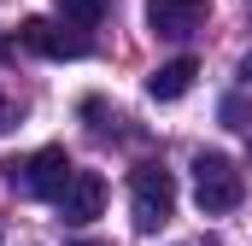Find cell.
Wrapping results in <instances>:
<instances>
[{"label": "cell", "instance_id": "cell-3", "mask_svg": "<svg viewBox=\"0 0 252 246\" xmlns=\"http://www.w3.org/2000/svg\"><path fill=\"white\" fill-rule=\"evenodd\" d=\"M129 211H135V229H141V235L164 229L170 211H176V176H170L164 164H141V170L129 176Z\"/></svg>", "mask_w": 252, "mask_h": 246}, {"label": "cell", "instance_id": "cell-12", "mask_svg": "<svg viewBox=\"0 0 252 246\" xmlns=\"http://www.w3.org/2000/svg\"><path fill=\"white\" fill-rule=\"evenodd\" d=\"M247 76H252V59H247Z\"/></svg>", "mask_w": 252, "mask_h": 246}, {"label": "cell", "instance_id": "cell-1", "mask_svg": "<svg viewBox=\"0 0 252 246\" xmlns=\"http://www.w3.org/2000/svg\"><path fill=\"white\" fill-rule=\"evenodd\" d=\"M70 153L64 147H41V153H24V158H6V187L24 193V199H59L70 182Z\"/></svg>", "mask_w": 252, "mask_h": 246}, {"label": "cell", "instance_id": "cell-8", "mask_svg": "<svg viewBox=\"0 0 252 246\" xmlns=\"http://www.w3.org/2000/svg\"><path fill=\"white\" fill-rule=\"evenodd\" d=\"M53 6H59V18L70 30H94V24L106 18V0H53Z\"/></svg>", "mask_w": 252, "mask_h": 246}, {"label": "cell", "instance_id": "cell-4", "mask_svg": "<svg viewBox=\"0 0 252 246\" xmlns=\"http://www.w3.org/2000/svg\"><path fill=\"white\" fill-rule=\"evenodd\" d=\"M205 18H211V0H147V30L164 35V41L199 35Z\"/></svg>", "mask_w": 252, "mask_h": 246}, {"label": "cell", "instance_id": "cell-2", "mask_svg": "<svg viewBox=\"0 0 252 246\" xmlns=\"http://www.w3.org/2000/svg\"><path fill=\"white\" fill-rule=\"evenodd\" d=\"M193 199H199L205 217L235 211V205L247 199V176L235 170V158H223V153H199V158H193Z\"/></svg>", "mask_w": 252, "mask_h": 246}, {"label": "cell", "instance_id": "cell-7", "mask_svg": "<svg viewBox=\"0 0 252 246\" xmlns=\"http://www.w3.org/2000/svg\"><path fill=\"white\" fill-rule=\"evenodd\" d=\"M193 76H199V59H188V53H182V59L158 64V70L147 76V94H153V100H182V94L193 88Z\"/></svg>", "mask_w": 252, "mask_h": 246}, {"label": "cell", "instance_id": "cell-5", "mask_svg": "<svg viewBox=\"0 0 252 246\" xmlns=\"http://www.w3.org/2000/svg\"><path fill=\"white\" fill-rule=\"evenodd\" d=\"M53 205H59V217L70 223V229H82V223H94V217L106 211V182H100L94 170H76Z\"/></svg>", "mask_w": 252, "mask_h": 246}, {"label": "cell", "instance_id": "cell-10", "mask_svg": "<svg viewBox=\"0 0 252 246\" xmlns=\"http://www.w3.org/2000/svg\"><path fill=\"white\" fill-rule=\"evenodd\" d=\"M12 123H18V106H12V100L0 94V129H12Z\"/></svg>", "mask_w": 252, "mask_h": 246}, {"label": "cell", "instance_id": "cell-11", "mask_svg": "<svg viewBox=\"0 0 252 246\" xmlns=\"http://www.w3.org/2000/svg\"><path fill=\"white\" fill-rule=\"evenodd\" d=\"M70 246H112V241H70Z\"/></svg>", "mask_w": 252, "mask_h": 246}, {"label": "cell", "instance_id": "cell-6", "mask_svg": "<svg viewBox=\"0 0 252 246\" xmlns=\"http://www.w3.org/2000/svg\"><path fill=\"white\" fill-rule=\"evenodd\" d=\"M18 41H24L30 53H41V59H82V53H88L82 35H64L59 24H47V18H30V24L18 30Z\"/></svg>", "mask_w": 252, "mask_h": 246}, {"label": "cell", "instance_id": "cell-9", "mask_svg": "<svg viewBox=\"0 0 252 246\" xmlns=\"http://www.w3.org/2000/svg\"><path fill=\"white\" fill-rule=\"evenodd\" d=\"M223 123H229V129H252V106L241 100V94H229V100H223Z\"/></svg>", "mask_w": 252, "mask_h": 246}]
</instances>
